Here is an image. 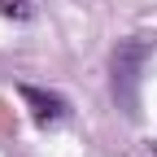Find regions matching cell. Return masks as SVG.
<instances>
[{"label": "cell", "mask_w": 157, "mask_h": 157, "mask_svg": "<svg viewBox=\"0 0 157 157\" xmlns=\"http://www.w3.org/2000/svg\"><path fill=\"white\" fill-rule=\"evenodd\" d=\"M144 61H148V48L135 44V39L113 48V96H118L127 118L140 113V70H144Z\"/></svg>", "instance_id": "obj_1"}, {"label": "cell", "mask_w": 157, "mask_h": 157, "mask_svg": "<svg viewBox=\"0 0 157 157\" xmlns=\"http://www.w3.org/2000/svg\"><path fill=\"white\" fill-rule=\"evenodd\" d=\"M22 101L35 109V122H39V127L61 122V118H66V109H70V105H66L57 92H39V87H22Z\"/></svg>", "instance_id": "obj_2"}]
</instances>
